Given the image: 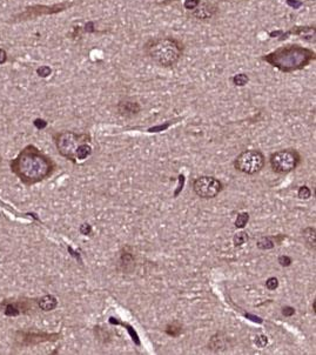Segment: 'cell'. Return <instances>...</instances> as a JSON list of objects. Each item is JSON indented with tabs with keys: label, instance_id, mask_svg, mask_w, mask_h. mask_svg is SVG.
<instances>
[{
	"label": "cell",
	"instance_id": "obj_17",
	"mask_svg": "<svg viewBox=\"0 0 316 355\" xmlns=\"http://www.w3.org/2000/svg\"><path fill=\"white\" fill-rule=\"evenodd\" d=\"M274 241L270 239V238H261L260 240L258 241V247L260 250H270L274 247Z\"/></svg>",
	"mask_w": 316,
	"mask_h": 355
},
{
	"label": "cell",
	"instance_id": "obj_6",
	"mask_svg": "<svg viewBox=\"0 0 316 355\" xmlns=\"http://www.w3.org/2000/svg\"><path fill=\"white\" fill-rule=\"evenodd\" d=\"M300 154L294 150H278L270 156V166L274 172L286 174L296 168L300 162Z\"/></svg>",
	"mask_w": 316,
	"mask_h": 355
},
{
	"label": "cell",
	"instance_id": "obj_10",
	"mask_svg": "<svg viewBox=\"0 0 316 355\" xmlns=\"http://www.w3.org/2000/svg\"><path fill=\"white\" fill-rule=\"evenodd\" d=\"M216 12V8L210 4H199V6L192 12V16L199 20H207L214 16Z\"/></svg>",
	"mask_w": 316,
	"mask_h": 355
},
{
	"label": "cell",
	"instance_id": "obj_24",
	"mask_svg": "<svg viewBox=\"0 0 316 355\" xmlns=\"http://www.w3.org/2000/svg\"><path fill=\"white\" fill-rule=\"evenodd\" d=\"M166 332L170 336H178L179 334L181 333V328L180 327H176L174 324H172V326H168L167 327V330Z\"/></svg>",
	"mask_w": 316,
	"mask_h": 355
},
{
	"label": "cell",
	"instance_id": "obj_7",
	"mask_svg": "<svg viewBox=\"0 0 316 355\" xmlns=\"http://www.w3.org/2000/svg\"><path fill=\"white\" fill-rule=\"evenodd\" d=\"M72 2H60V4L56 5H34L30 6L24 10V12L16 16L13 18V22H25V20H31L34 18H38L40 16H47V14H54V13H59L65 11L67 8L72 6Z\"/></svg>",
	"mask_w": 316,
	"mask_h": 355
},
{
	"label": "cell",
	"instance_id": "obj_20",
	"mask_svg": "<svg viewBox=\"0 0 316 355\" xmlns=\"http://www.w3.org/2000/svg\"><path fill=\"white\" fill-rule=\"evenodd\" d=\"M200 2L201 0H184V6L188 11H193V10H196L199 6Z\"/></svg>",
	"mask_w": 316,
	"mask_h": 355
},
{
	"label": "cell",
	"instance_id": "obj_34",
	"mask_svg": "<svg viewBox=\"0 0 316 355\" xmlns=\"http://www.w3.org/2000/svg\"><path fill=\"white\" fill-rule=\"evenodd\" d=\"M86 31L87 32H93V22H88V24L86 25Z\"/></svg>",
	"mask_w": 316,
	"mask_h": 355
},
{
	"label": "cell",
	"instance_id": "obj_1",
	"mask_svg": "<svg viewBox=\"0 0 316 355\" xmlns=\"http://www.w3.org/2000/svg\"><path fill=\"white\" fill-rule=\"evenodd\" d=\"M54 168L56 165L52 159L33 145L26 146L11 162L12 172L28 186L51 176Z\"/></svg>",
	"mask_w": 316,
	"mask_h": 355
},
{
	"label": "cell",
	"instance_id": "obj_29",
	"mask_svg": "<svg viewBox=\"0 0 316 355\" xmlns=\"http://www.w3.org/2000/svg\"><path fill=\"white\" fill-rule=\"evenodd\" d=\"M34 126L36 127V128L42 130V128H45V127L47 126V122L44 119H36L34 120Z\"/></svg>",
	"mask_w": 316,
	"mask_h": 355
},
{
	"label": "cell",
	"instance_id": "obj_3",
	"mask_svg": "<svg viewBox=\"0 0 316 355\" xmlns=\"http://www.w3.org/2000/svg\"><path fill=\"white\" fill-rule=\"evenodd\" d=\"M146 53L152 60L162 68H172L179 62L184 52V46L174 38H158L146 44Z\"/></svg>",
	"mask_w": 316,
	"mask_h": 355
},
{
	"label": "cell",
	"instance_id": "obj_18",
	"mask_svg": "<svg viewBox=\"0 0 316 355\" xmlns=\"http://www.w3.org/2000/svg\"><path fill=\"white\" fill-rule=\"evenodd\" d=\"M248 239H250V238H248V234H247V233H244V232L236 233V234H235V236H234V239H233L234 245L236 246V247H238V246H242L244 242H247Z\"/></svg>",
	"mask_w": 316,
	"mask_h": 355
},
{
	"label": "cell",
	"instance_id": "obj_31",
	"mask_svg": "<svg viewBox=\"0 0 316 355\" xmlns=\"http://www.w3.org/2000/svg\"><path fill=\"white\" fill-rule=\"evenodd\" d=\"M8 60V53H6L5 50L0 48V64H4Z\"/></svg>",
	"mask_w": 316,
	"mask_h": 355
},
{
	"label": "cell",
	"instance_id": "obj_13",
	"mask_svg": "<svg viewBox=\"0 0 316 355\" xmlns=\"http://www.w3.org/2000/svg\"><path fill=\"white\" fill-rule=\"evenodd\" d=\"M25 310V308H22V304L20 302H11L8 304L5 307V314L8 316H19L20 313H22V310Z\"/></svg>",
	"mask_w": 316,
	"mask_h": 355
},
{
	"label": "cell",
	"instance_id": "obj_23",
	"mask_svg": "<svg viewBox=\"0 0 316 355\" xmlns=\"http://www.w3.org/2000/svg\"><path fill=\"white\" fill-rule=\"evenodd\" d=\"M266 286H267L268 290H276L278 286V281L276 278H270V279L266 281Z\"/></svg>",
	"mask_w": 316,
	"mask_h": 355
},
{
	"label": "cell",
	"instance_id": "obj_14",
	"mask_svg": "<svg viewBox=\"0 0 316 355\" xmlns=\"http://www.w3.org/2000/svg\"><path fill=\"white\" fill-rule=\"evenodd\" d=\"M90 153H92V147H90V145H87V142H84L82 145H80L78 150H76V159L85 160L87 156H90Z\"/></svg>",
	"mask_w": 316,
	"mask_h": 355
},
{
	"label": "cell",
	"instance_id": "obj_33",
	"mask_svg": "<svg viewBox=\"0 0 316 355\" xmlns=\"http://www.w3.org/2000/svg\"><path fill=\"white\" fill-rule=\"evenodd\" d=\"M246 316L250 318V319H252V321H254V322H258V324L262 322V320L258 316H250V314H246Z\"/></svg>",
	"mask_w": 316,
	"mask_h": 355
},
{
	"label": "cell",
	"instance_id": "obj_16",
	"mask_svg": "<svg viewBox=\"0 0 316 355\" xmlns=\"http://www.w3.org/2000/svg\"><path fill=\"white\" fill-rule=\"evenodd\" d=\"M248 220H250V214L248 213H240L235 221V227L236 228H244L247 225Z\"/></svg>",
	"mask_w": 316,
	"mask_h": 355
},
{
	"label": "cell",
	"instance_id": "obj_2",
	"mask_svg": "<svg viewBox=\"0 0 316 355\" xmlns=\"http://www.w3.org/2000/svg\"><path fill=\"white\" fill-rule=\"evenodd\" d=\"M262 59L282 72L290 73L302 70L315 59V52L298 45H289L275 50Z\"/></svg>",
	"mask_w": 316,
	"mask_h": 355
},
{
	"label": "cell",
	"instance_id": "obj_4",
	"mask_svg": "<svg viewBox=\"0 0 316 355\" xmlns=\"http://www.w3.org/2000/svg\"><path fill=\"white\" fill-rule=\"evenodd\" d=\"M87 140H90L88 136L76 134V133L73 132H62L56 136V144L59 153L65 158L72 160L73 162L76 160V150H78L80 145L87 142Z\"/></svg>",
	"mask_w": 316,
	"mask_h": 355
},
{
	"label": "cell",
	"instance_id": "obj_25",
	"mask_svg": "<svg viewBox=\"0 0 316 355\" xmlns=\"http://www.w3.org/2000/svg\"><path fill=\"white\" fill-rule=\"evenodd\" d=\"M255 344H256V346L260 347V348H264V346H267V344H268L267 336H256V340H255Z\"/></svg>",
	"mask_w": 316,
	"mask_h": 355
},
{
	"label": "cell",
	"instance_id": "obj_32",
	"mask_svg": "<svg viewBox=\"0 0 316 355\" xmlns=\"http://www.w3.org/2000/svg\"><path fill=\"white\" fill-rule=\"evenodd\" d=\"M287 2H288V5H290L292 8H300V6L302 5V2H293V0H287Z\"/></svg>",
	"mask_w": 316,
	"mask_h": 355
},
{
	"label": "cell",
	"instance_id": "obj_27",
	"mask_svg": "<svg viewBox=\"0 0 316 355\" xmlns=\"http://www.w3.org/2000/svg\"><path fill=\"white\" fill-rule=\"evenodd\" d=\"M90 232H92V227L88 224H84V225L80 226V233L84 234V236H88Z\"/></svg>",
	"mask_w": 316,
	"mask_h": 355
},
{
	"label": "cell",
	"instance_id": "obj_11",
	"mask_svg": "<svg viewBox=\"0 0 316 355\" xmlns=\"http://www.w3.org/2000/svg\"><path fill=\"white\" fill-rule=\"evenodd\" d=\"M141 107L138 102H128V100H125V102H120L118 104V112L120 113L121 116H133L138 114L140 112Z\"/></svg>",
	"mask_w": 316,
	"mask_h": 355
},
{
	"label": "cell",
	"instance_id": "obj_21",
	"mask_svg": "<svg viewBox=\"0 0 316 355\" xmlns=\"http://www.w3.org/2000/svg\"><path fill=\"white\" fill-rule=\"evenodd\" d=\"M298 198L300 199H309L312 196V190L308 188L307 186H302L300 187V190H298Z\"/></svg>",
	"mask_w": 316,
	"mask_h": 355
},
{
	"label": "cell",
	"instance_id": "obj_19",
	"mask_svg": "<svg viewBox=\"0 0 316 355\" xmlns=\"http://www.w3.org/2000/svg\"><path fill=\"white\" fill-rule=\"evenodd\" d=\"M233 84L235 86H244L248 82V76L246 74H236L233 76Z\"/></svg>",
	"mask_w": 316,
	"mask_h": 355
},
{
	"label": "cell",
	"instance_id": "obj_8",
	"mask_svg": "<svg viewBox=\"0 0 316 355\" xmlns=\"http://www.w3.org/2000/svg\"><path fill=\"white\" fill-rule=\"evenodd\" d=\"M224 188L220 180L213 176H200L193 182V190L198 196L202 199L215 198Z\"/></svg>",
	"mask_w": 316,
	"mask_h": 355
},
{
	"label": "cell",
	"instance_id": "obj_9",
	"mask_svg": "<svg viewBox=\"0 0 316 355\" xmlns=\"http://www.w3.org/2000/svg\"><path fill=\"white\" fill-rule=\"evenodd\" d=\"M59 338L58 334H46V333H32V332H18L16 336V341L22 347L32 346L40 342H45L50 340H56Z\"/></svg>",
	"mask_w": 316,
	"mask_h": 355
},
{
	"label": "cell",
	"instance_id": "obj_15",
	"mask_svg": "<svg viewBox=\"0 0 316 355\" xmlns=\"http://www.w3.org/2000/svg\"><path fill=\"white\" fill-rule=\"evenodd\" d=\"M304 238L309 246L315 248V228H312V227L306 228L304 230Z\"/></svg>",
	"mask_w": 316,
	"mask_h": 355
},
{
	"label": "cell",
	"instance_id": "obj_22",
	"mask_svg": "<svg viewBox=\"0 0 316 355\" xmlns=\"http://www.w3.org/2000/svg\"><path fill=\"white\" fill-rule=\"evenodd\" d=\"M36 73H38V76H42V78H47V76L52 73V70L48 66H42V68L36 70Z\"/></svg>",
	"mask_w": 316,
	"mask_h": 355
},
{
	"label": "cell",
	"instance_id": "obj_28",
	"mask_svg": "<svg viewBox=\"0 0 316 355\" xmlns=\"http://www.w3.org/2000/svg\"><path fill=\"white\" fill-rule=\"evenodd\" d=\"M294 313H295V310L293 307L287 306L282 310V314H284V316H294Z\"/></svg>",
	"mask_w": 316,
	"mask_h": 355
},
{
	"label": "cell",
	"instance_id": "obj_26",
	"mask_svg": "<svg viewBox=\"0 0 316 355\" xmlns=\"http://www.w3.org/2000/svg\"><path fill=\"white\" fill-rule=\"evenodd\" d=\"M278 264H280L282 267H288L289 264H292V259L287 256H282L278 258Z\"/></svg>",
	"mask_w": 316,
	"mask_h": 355
},
{
	"label": "cell",
	"instance_id": "obj_5",
	"mask_svg": "<svg viewBox=\"0 0 316 355\" xmlns=\"http://www.w3.org/2000/svg\"><path fill=\"white\" fill-rule=\"evenodd\" d=\"M235 168L244 174H255L260 172L264 166V156L260 150H250L242 152L234 162Z\"/></svg>",
	"mask_w": 316,
	"mask_h": 355
},
{
	"label": "cell",
	"instance_id": "obj_30",
	"mask_svg": "<svg viewBox=\"0 0 316 355\" xmlns=\"http://www.w3.org/2000/svg\"><path fill=\"white\" fill-rule=\"evenodd\" d=\"M170 125V122H167V124H164V125L153 127V128H150V132H160V130H164L166 128H168V126Z\"/></svg>",
	"mask_w": 316,
	"mask_h": 355
},
{
	"label": "cell",
	"instance_id": "obj_12",
	"mask_svg": "<svg viewBox=\"0 0 316 355\" xmlns=\"http://www.w3.org/2000/svg\"><path fill=\"white\" fill-rule=\"evenodd\" d=\"M58 306V300L53 296H45L39 300V307L44 312H50Z\"/></svg>",
	"mask_w": 316,
	"mask_h": 355
}]
</instances>
